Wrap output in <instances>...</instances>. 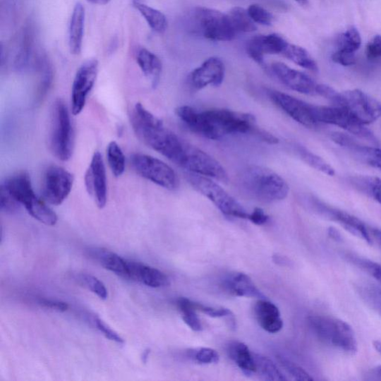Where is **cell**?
<instances>
[{"mask_svg":"<svg viewBox=\"0 0 381 381\" xmlns=\"http://www.w3.org/2000/svg\"><path fill=\"white\" fill-rule=\"evenodd\" d=\"M176 114L193 132L210 140H220L229 134L253 133L262 140L268 132L256 126L254 116L225 109L200 111L190 106L176 109Z\"/></svg>","mask_w":381,"mask_h":381,"instance_id":"1","label":"cell"},{"mask_svg":"<svg viewBox=\"0 0 381 381\" xmlns=\"http://www.w3.org/2000/svg\"><path fill=\"white\" fill-rule=\"evenodd\" d=\"M130 118L134 133L141 141L179 166L186 141L165 128L141 103L133 107Z\"/></svg>","mask_w":381,"mask_h":381,"instance_id":"2","label":"cell"},{"mask_svg":"<svg viewBox=\"0 0 381 381\" xmlns=\"http://www.w3.org/2000/svg\"><path fill=\"white\" fill-rule=\"evenodd\" d=\"M237 184L247 197L262 202H274L288 197L289 186L278 174L260 166L244 168Z\"/></svg>","mask_w":381,"mask_h":381,"instance_id":"3","label":"cell"},{"mask_svg":"<svg viewBox=\"0 0 381 381\" xmlns=\"http://www.w3.org/2000/svg\"><path fill=\"white\" fill-rule=\"evenodd\" d=\"M75 143L74 129L66 104L62 99L53 103L49 145L52 154L61 161L71 159Z\"/></svg>","mask_w":381,"mask_h":381,"instance_id":"4","label":"cell"},{"mask_svg":"<svg viewBox=\"0 0 381 381\" xmlns=\"http://www.w3.org/2000/svg\"><path fill=\"white\" fill-rule=\"evenodd\" d=\"M308 321L312 332L323 344L349 353L358 351L356 334L347 322L322 316H312Z\"/></svg>","mask_w":381,"mask_h":381,"instance_id":"5","label":"cell"},{"mask_svg":"<svg viewBox=\"0 0 381 381\" xmlns=\"http://www.w3.org/2000/svg\"><path fill=\"white\" fill-rule=\"evenodd\" d=\"M188 183L198 193L211 200L224 214L248 219L249 214L241 204L219 184L207 176L190 173L186 174Z\"/></svg>","mask_w":381,"mask_h":381,"instance_id":"6","label":"cell"},{"mask_svg":"<svg viewBox=\"0 0 381 381\" xmlns=\"http://www.w3.org/2000/svg\"><path fill=\"white\" fill-rule=\"evenodd\" d=\"M192 18L195 31L213 42H230L237 35L227 13L219 11L198 7Z\"/></svg>","mask_w":381,"mask_h":381,"instance_id":"7","label":"cell"},{"mask_svg":"<svg viewBox=\"0 0 381 381\" xmlns=\"http://www.w3.org/2000/svg\"><path fill=\"white\" fill-rule=\"evenodd\" d=\"M130 162L133 171L141 178L168 190L178 188V176L164 162L144 154L132 155Z\"/></svg>","mask_w":381,"mask_h":381,"instance_id":"8","label":"cell"},{"mask_svg":"<svg viewBox=\"0 0 381 381\" xmlns=\"http://www.w3.org/2000/svg\"><path fill=\"white\" fill-rule=\"evenodd\" d=\"M314 113L318 122L341 128L375 145L379 144L374 133L342 107L314 105Z\"/></svg>","mask_w":381,"mask_h":381,"instance_id":"9","label":"cell"},{"mask_svg":"<svg viewBox=\"0 0 381 381\" xmlns=\"http://www.w3.org/2000/svg\"><path fill=\"white\" fill-rule=\"evenodd\" d=\"M180 167L190 173L227 183L228 175L224 168L214 158L201 149L186 142Z\"/></svg>","mask_w":381,"mask_h":381,"instance_id":"10","label":"cell"},{"mask_svg":"<svg viewBox=\"0 0 381 381\" xmlns=\"http://www.w3.org/2000/svg\"><path fill=\"white\" fill-rule=\"evenodd\" d=\"M337 107L345 109L365 126L372 124L381 118V103L361 90L340 92V102Z\"/></svg>","mask_w":381,"mask_h":381,"instance_id":"11","label":"cell"},{"mask_svg":"<svg viewBox=\"0 0 381 381\" xmlns=\"http://www.w3.org/2000/svg\"><path fill=\"white\" fill-rule=\"evenodd\" d=\"M306 205L325 219L341 225L349 233L373 244L369 228L358 217L346 212L333 208L314 196H305L303 199Z\"/></svg>","mask_w":381,"mask_h":381,"instance_id":"12","label":"cell"},{"mask_svg":"<svg viewBox=\"0 0 381 381\" xmlns=\"http://www.w3.org/2000/svg\"><path fill=\"white\" fill-rule=\"evenodd\" d=\"M73 183V175L70 171L57 166L49 167L44 175V200L51 205H61L70 195Z\"/></svg>","mask_w":381,"mask_h":381,"instance_id":"13","label":"cell"},{"mask_svg":"<svg viewBox=\"0 0 381 381\" xmlns=\"http://www.w3.org/2000/svg\"><path fill=\"white\" fill-rule=\"evenodd\" d=\"M99 62L90 59L81 65L75 74L72 85L71 111L74 116L83 111L89 94L97 81Z\"/></svg>","mask_w":381,"mask_h":381,"instance_id":"14","label":"cell"},{"mask_svg":"<svg viewBox=\"0 0 381 381\" xmlns=\"http://www.w3.org/2000/svg\"><path fill=\"white\" fill-rule=\"evenodd\" d=\"M267 93L272 101L299 124L308 128H315L318 125L319 122L314 113V105L279 91L269 90Z\"/></svg>","mask_w":381,"mask_h":381,"instance_id":"15","label":"cell"},{"mask_svg":"<svg viewBox=\"0 0 381 381\" xmlns=\"http://www.w3.org/2000/svg\"><path fill=\"white\" fill-rule=\"evenodd\" d=\"M35 36L31 25H26L19 36L12 61L13 69L18 73L35 71L42 53L36 49Z\"/></svg>","mask_w":381,"mask_h":381,"instance_id":"16","label":"cell"},{"mask_svg":"<svg viewBox=\"0 0 381 381\" xmlns=\"http://www.w3.org/2000/svg\"><path fill=\"white\" fill-rule=\"evenodd\" d=\"M85 186L99 209L105 207L107 201V180L102 155L95 152L85 176Z\"/></svg>","mask_w":381,"mask_h":381,"instance_id":"17","label":"cell"},{"mask_svg":"<svg viewBox=\"0 0 381 381\" xmlns=\"http://www.w3.org/2000/svg\"><path fill=\"white\" fill-rule=\"evenodd\" d=\"M225 76V66L219 58L212 57L204 61L199 67L190 73L188 84L194 91L200 90L209 86L219 87Z\"/></svg>","mask_w":381,"mask_h":381,"instance_id":"18","label":"cell"},{"mask_svg":"<svg viewBox=\"0 0 381 381\" xmlns=\"http://www.w3.org/2000/svg\"><path fill=\"white\" fill-rule=\"evenodd\" d=\"M271 70L280 83L291 90L306 95H317L318 84L306 73L281 62L272 64Z\"/></svg>","mask_w":381,"mask_h":381,"instance_id":"19","label":"cell"},{"mask_svg":"<svg viewBox=\"0 0 381 381\" xmlns=\"http://www.w3.org/2000/svg\"><path fill=\"white\" fill-rule=\"evenodd\" d=\"M332 140L345 148L353 157L373 168L381 170V148L361 144L350 135L341 133L332 134Z\"/></svg>","mask_w":381,"mask_h":381,"instance_id":"20","label":"cell"},{"mask_svg":"<svg viewBox=\"0 0 381 381\" xmlns=\"http://www.w3.org/2000/svg\"><path fill=\"white\" fill-rule=\"evenodd\" d=\"M288 44L287 40L277 34L257 35L249 40L247 52L251 59L264 65L265 54H282Z\"/></svg>","mask_w":381,"mask_h":381,"instance_id":"21","label":"cell"},{"mask_svg":"<svg viewBox=\"0 0 381 381\" xmlns=\"http://www.w3.org/2000/svg\"><path fill=\"white\" fill-rule=\"evenodd\" d=\"M129 280L138 282L154 289L167 287L170 284L169 277L162 271L135 262L128 261Z\"/></svg>","mask_w":381,"mask_h":381,"instance_id":"22","label":"cell"},{"mask_svg":"<svg viewBox=\"0 0 381 381\" xmlns=\"http://www.w3.org/2000/svg\"><path fill=\"white\" fill-rule=\"evenodd\" d=\"M256 320L266 332L275 334L283 328V321L279 308L266 298L258 299L254 307Z\"/></svg>","mask_w":381,"mask_h":381,"instance_id":"23","label":"cell"},{"mask_svg":"<svg viewBox=\"0 0 381 381\" xmlns=\"http://www.w3.org/2000/svg\"><path fill=\"white\" fill-rule=\"evenodd\" d=\"M85 8L77 3L73 8L69 25V47L71 52L78 56L83 50L85 27Z\"/></svg>","mask_w":381,"mask_h":381,"instance_id":"24","label":"cell"},{"mask_svg":"<svg viewBox=\"0 0 381 381\" xmlns=\"http://www.w3.org/2000/svg\"><path fill=\"white\" fill-rule=\"evenodd\" d=\"M226 290L234 296L241 297L266 298L265 294L256 287L247 274L235 273L228 276L224 282Z\"/></svg>","mask_w":381,"mask_h":381,"instance_id":"25","label":"cell"},{"mask_svg":"<svg viewBox=\"0 0 381 381\" xmlns=\"http://www.w3.org/2000/svg\"><path fill=\"white\" fill-rule=\"evenodd\" d=\"M90 257L98 262L104 268L113 272L116 275L129 279L128 261L116 253L102 248H92L89 251Z\"/></svg>","mask_w":381,"mask_h":381,"instance_id":"26","label":"cell"},{"mask_svg":"<svg viewBox=\"0 0 381 381\" xmlns=\"http://www.w3.org/2000/svg\"><path fill=\"white\" fill-rule=\"evenodd\" d=\"M135 60L145 77L153 89L157 87L161 78L162 64L155 54L145 48H140L135 53Z\"/></svg>","mask_w":381,"mask_h":381,"instance_id":"27","label":"cell"},{"mask_svg":"<svg viewBox=\"0 0 381 381\" xmlns=\"http://www.w3.org/2000/svg\"><path fill=\"white\" fill-rule=\"evenodd\" d=\"M228 353L244 374L251 375L256 373V365L253 353L248 346L238 341L231 342L228 346Z\"/></svg>","mask_w":381,"mask_h":381,"instance_id":"28","label":"cell"},{"mask_svg":"<svg viewBox=\"0 0 381 381\" xmlns=\"http://www.w3.org/2000/svg\"><path fill=\"white\" fill-rule=\"evenodd\" d=\"M35 71L39 76L35 99L37 103H40L49 91L54 78L52 66L46 54H42Z\"/></svg>","mask_w":381,"mask_h":381,"instance_id":"29","label":"cell"},{"mask_svg":"<svg viewBox=\"0 0 381 381\" xmlns=\"http://www.w3.org/2000/svg\"><path fill=\"white\" fill-rule=\"evenodd\" d=\"M133 6L140 13V15L144 18L150 28L153 31L159 34L166 32L168 27V21L164 13L141 3L140 0H133Z\"/></svg>","mask_w":381,"mask_h":381,"instance_id":"30","label":"cell"},{"mask_svg":"<svg viewBox=\"0 0 381 381\" xmlns=\"http://www.w3.org/2000/svg\"><path fill=\"white\" fill-rule=\"evenodd\" d=\"M351 184L358 192L377 202L381 205V179L373 176H353Z\"/></svg>","mask_w":381,"mask_h":381,"instance_id":"31","label":"cell"},{"mask_svg":"<svg viewBox=\"0 0 381 381\" xmlns=\"http://www.w3.org/2000/svg\"><path fill=\"white\" fill-rule=\"evenodd\" d=\"M282 56L299 66L313 73H318L319 68L306 49L301 47L288 44L282 53Z\"/></svg>","mask_w":381,"mask_h":381,"instance_id":"32","label":"cell"},{"mask_svg":"<svg viewBox=\"0 0 381 381\" xmlns=\"http://www.w3.org/2000/svg\"><path fill=\"white\" fill-rule=\"evenodd\" d=\"M25 209L35 219L47 226H54L58 222L56 213L42 198H35Z\"/></svg>","mask_w":381,"mask_h":381,"instance_id":"33","label":"cell"},{"mask_svg":"<svg viewBox=\"0 0 381 381\" xmlns=\"http://www.w3.org/2000/svg\"><path fill=\"white\" fill-rule=\"evenodd\" d=\"M296 151L298 157L311 168L330 176L335 174L334 169L327 162L309 151L306 147L303 145H296Z\"/></svg>","mask_w":381,"mask_h":381,"instance_id":"34","label":"cell"},{"mask_svg":"<svg viewBox=\"0 0 381 381\" xmlns=\"http://www.w3.org/2000/svg\"><path fill=\"white\" fill-rule=\"evenodd\" d=\"M107 158L109 167L116 176L119 178L126 171V160L121 147L116 142L109 143L107 148Z\"/></svg>","mask_w":381,"mask_h":381,"instance_id":"35","label":"cell"},{"mask_svg":"<svg viewBox=\"0 0 381 381\" xmlns=\"http://www.w3.org/2000/svg\"><path fill=\"white\" fill-rule=\"evenodd\" d=\"M227 15L237 33L253 32L257 30V27L250 17L248 10L241 7H235Z\"/></svg>","mask_w":381,"mask_h":381,"instance_id":"36","label":"cell"},{"mask_svg":"<svg viewBox=\"0 0 381 381\" xmlns=\"http://www.w3.org/2000/svg\"><path fill=\"white\" fill-rule=\"evenodd\" d=\"M195 303L185 297H181L176 301V306L182 313L184 322L190 329L195 332H201L202 325L196 313Z\"/></svg>","mask_w":381,"mask_h":381,"instance_id":"37","label":"cell"},{"mask_svg":"<svg viewBox=\"0 0 381 381\" xmlns=\"http://www.w3.org/2000/svg\"><path fill=\"white\" fill-rule=\"evenodd\" d=\"M256 373H260L265 380L274 381L287 380L277 368V365L270 358L253 353Z\"/></svg>","mask_w":381,"mask_h":381,"instance_id":"38","label":"cell"},{"mask_svg":"<svg viewBox=\"0 0 381 381\" xmlns=\"http://www.w3.org/2000/svg\"><path fill=\"white\" fill-rule=\"evenodd\" d=\"M362 43L361 36L355 26H351L337 40V50L356 53Z\"/></svg>","mask_w":381,"mask_h":381,"instance_id":"39","label":"cell"},{"mask_svg":"<svg viewBox=\"0 0 381 381\" xmlns=\"http://www.w3.org/2000/svg\"><path fill=\"white\" fill-rule=\"evenodd\" d=\"M358 294L363 301L381 317V289L373 285H362Z\"/></svg>","mask_w":381,"mask_h":381,"instance_id":"40","label":"cell"},{"mask_svg":"<svg viewBox=\"0 0 381 381\" xmlns=\"http://www.w3.org/2000/svg\"><path fill=\"white\" fill-rule=\"evenodd\" d=\"M346 258L349 262L381 282V265L380 264L352 254H346Z\"/></svg>","mask_w":381,"mask_h":381,"instance_id":"41","label":"cell"},{"mask_svg":"<svg viewBox=\"0 0 381 381\" xmlns=\"http://www.w3.org/2000/svg\"><path fill=\"white\" fill-rule=\"evenodd\" d=\"M78 282L93 294H97L102 301H106L107 298L108 292L105 285L97 277L90 274H80L78 276Z\"/></svg>","mask_w":381,"mask_h":381,"instance_id":"42","label":"cell"},{"mask_svg":"<svg viewBox=\"0 0 381 381\" xmlns=\"http://www.w3.org/2000/svg\"><path fill=\"white\" fill-rule=\"evenodd\" d=\"M188 356L190 359L200 364L217 363L220 359L219 353L210 348L190 350L188 351Z\"/></svg>","mask_w":381,"mask_h":381,"instance_id":"43","label":"cell"},{"mask_svg":"<svg viewBox=\"0 0 381 381\" xmlns=\"http://www.w3.org/2000/svg\"><path fill=\"white\" fill-rule=\"evenodd\" d=\"M277 359L282 368L294 379L303 381L313 380V378L302 367L282 356H277Z\"/></svg>","mask_w":381,"mask_h":381,"instance_id":"44","label":"cell"},{"mask_svg":"<svg viewBox=\"0 0 381 381\" xmlns=\"http://www.w3.org/2000/svg\"><path fill=\"white\" fill-rule=\"evenodd\" d=\"M249 16L255 23L270 25L273 23L274 17L262 6L258 4L250 6L248 9Z\"/></svg>","mask_w":381,"mask_h":381,"instance_id":"45","label":"cell"},{"mask_svg":"<svg viewBox=\"0 0 381 381\" xmlns=\"http://www.w3.org/2000/svg\"><path fill=\"white\" fill-rule=\"evenodd\" d=\"M22 206L6 190L0 188V209L6 214L17 213Z\"/></svg>","mask_w":381,"mask_h":381,"instance_id":"46","label":"cell"},{"mask_svg":"<svg viewBox=\"0 0 381 381\" xmlns=\"http://www.w3.org/2000/svg\"><path fill=\"white\" fill-rule=\"evenodd\" d=\"M196 310L213 318H234V313L225 308H213L195 303Z\"/></svg>","mask_w":381,"mask_h":381,"instance_id":"47","label":"cell"},{"mask_svg":"<svg viewBox=\"0 0 381 381\" xmlns=\"http://www.w3.org/2000/svg\"><path fill=\"white\" fill-rule=\"evenodd\" d=\"M93 322L97 326V329L102 333L105 337L111 340L115 343L119 344H122L125 343V340L122 338L118 333L109 327L107 324H105L101 319L99 318H94Z\"/></svg>","mask_w":381,"mask_h":381,"instance_id":"48","label":"cell"},{"mask_svg":"<svg viewBox=\"0 0 381 381\" xmlns=\"http://www.w3.org/2000/svg\"><path fill=\"white\" fill-rule=\"evenodd\" d=\"M367 59L371 61L381 60V36H375L367 44L365 49Z\"/></svg>","mask_w":381,"mask_h":381,"instance_id":"49","label":"cell"},{"mask_svg":"<svg viewBox=\"0 0 381 381\" xmlns=\"http://www.w3.org/2000/svg\"><path fill=\"white\" fill-rule=\"evenodd\" d=\"M317 95L330 101L334 106H339L340 102V92L335 90L330 86L325 85H318Z\"/></svg>","mask_w":381,"mask_h":381,"instance_id":"50","label":"cell"},{"mask_svg":"<svg viewBox=\"0 0 381 381\" xmlns=\"http://www.w3.org/2000/svg\"><path fill=\"white\" fill-rule=\"evenodd\" d=\"M332 61L339 65L349 66L355 65L357 59L356 53H349L337 50L332 54Z\"/></svg>","mask_w":381,"mask_h":381,"instance_id":"51","label":"cell"},{"mask_svg":"<svg viewBox=\"0 0 381 381\" xmlns=\"http://www.w3.org/2000/svg\"><path fill=\"white\" fill-rule=\"evenodd\" d=\"M248 220L255 225L261 226L268 222L269 216L261 208H255L249 214Z\"/></svg>","mask_w":381,"mask_h":381,"instance_id":"52","label":"cell"},{"mask_svg":"<svg viewBox=\"0 0 381 381\" xmlns=\"http://www.w3.org/2000/svg\"><path fill=\"white\" fill-rule=\"evenodd\" d=\"M40 304H42L46 308L61 312L66 311L69 308V306L67 303L61 301H52V299L43 298L42 301H40Z\"/></svg>","mask_w":381,"mask_h":381,"instance_id":"53","label":"cell"},{"mask_svg":"<svg viewBox=\"0 0 381 381\" xmlns=\"http://www.w3.org/2000/svg\"><path fill=\"white\" fill-rule=\"evenodd\" d=\"M369 230L372 239L374 238L381 248V230L373 228L369 229Z\"/></svg>","mask_w":381,"mask_h":381,"instance_id":"54","label":"cell"},{"mask_svg":"<svg viewBox=\"0 0 381 381\" xmlns=\"http://www.w3.org/2000/svg\"><path fill=\"white\" fill-rule=\"evenodd\" d=\"M329 234L334 240H337V241L341 240V236H340L338 231L333 227L329 228Z\"/></svg>","mask_w":381,"mask_h":381,"instance_id":"55","label":"cell"},{"mask_svg":"<svg viewBox=\"0 0 381 381\" xmlns=\"http://www.w3.org/2000/svg\"><path fill=\"white\" fill-rule=\"evenodd\" d=\"M87 2L98 6H104L110 3L111 0H87Z\"/></svg>","mask_w":381,"mask_h":381,"instance_id":"56","label":"cell"},{"mask_svg":"<svg viewBox=\"0 0 381 381\" xmlns=\"http://www.w3.org/2000/svg\"><path fill=\"white\" fill-rule=\"evenodd\" d=\"M373 346L380 355H381V342L378 341V340H375V341L373 342Z\"/></svg>","mask_w":381,"mask_h":381,"instance_id":"57","label":"cell"},{"mask_svg":"<svg viewBox=\"0 0 381 381\" xmlns=\"http://www.w3.org/2000/svg\"><path fill=\"white\" fill-rule=\"evenodd\" d=\"M149 353H150V349H146L143 353V356H142V360H143V362L144 363H146L147 362V360L149 357Z\"/></svg>","mask_w":381,"mask_h":381,"instance_id":"58","label":"cell"},{"mask_svg":"<svg viewBox=\"0 0 381 381\" xmlns=\"http://www.w3.org/2000/svg\"><path fill=\"white\" fill-rule=\"evenodd\" d=\"M296 3L301 6H307L308 4V0H295Z\"/></svg>","mask_w":381,"mask_h":381,"instance_id":"59","label":"cell"},{"mask_svg":"<svg viewBox=\"0 0 381 381\" xmlns=\"http://www.w3.org/2000/svg\"><path fill=\"white\" fill-rule=\"evenodd\" d=\"M375 372L379 375H381V365L377 367V368L375 370Z\"/></svg>","mask_w":381,"mask_h":381,"instance_id":"60","label":"cell"}]
</instances>
